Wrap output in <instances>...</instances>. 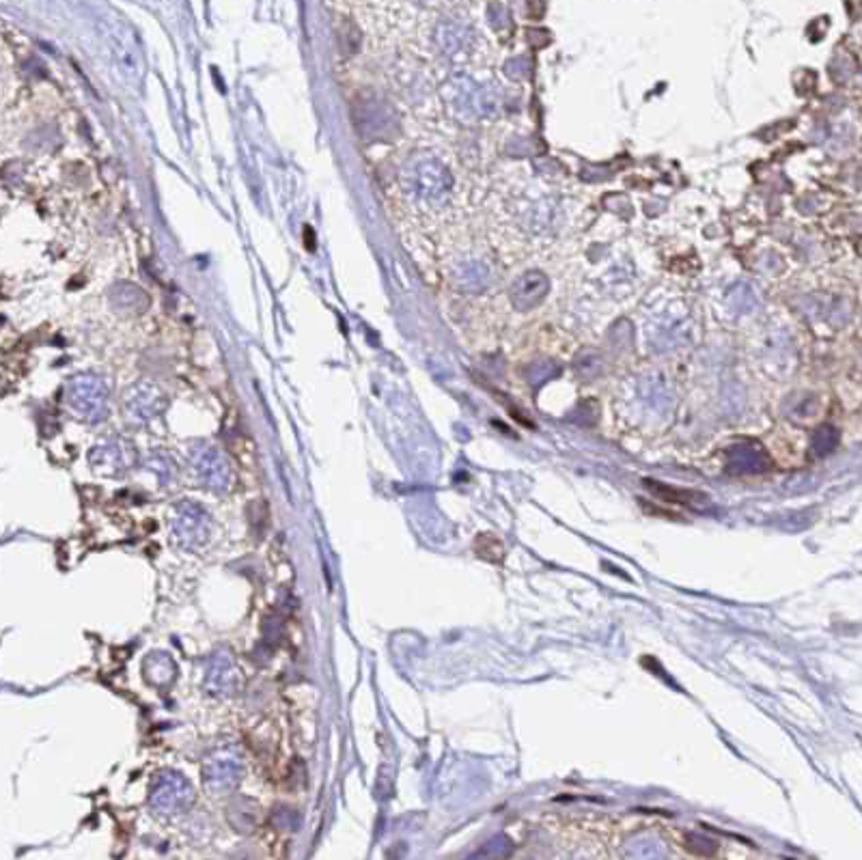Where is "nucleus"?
<instances>
[{
	"instance_id": "obj_6",
	"label": "nucleus",
	"mask_w": 862,
	"mask_h": 860,
	"mask_svg": "<svg viewBox=\"0 0 862 860\" xmlns=\"http://www.w3.org/2000/svg\"><path fill=\"white\" fill-rule=\"evenodd\" d=\"M195 803V789L179 772H160L151 783L149 804L164 815H179Z\"/></svg>"
},
{
	"instance_id": "obj_14",
	"label": "nucleus",
	"mask_w": 862,
	"mask_h": 860,
	"mask_svg": "<svg viewBox=\"0 0 862 860\" xmlns=\"http://www.w3.org/2000/svg\"><path fill=\"white\" fill-rule=\"evenodd\" d=\"M175 673H177V666L167 653L157 652L151 653L145 663V675L147 680L156 686H168L175 680Z\"/></svg>"
},
{
	"instance_id": "obj_1",
	"label": "nucleus",
	"mask_w": 862,
	"mask_h": 860,
	"mask_svg": "<svg viewBox=\"0 0 862 860\" xmlns=\"http://www.w3.org/2000/svg\"><path fill=\"white\" fill-rule=\"evenodd\" d=\"M399 181L403 192L425 207H442L453 188L449 168L427 151H419L403 162Z\"/></svg>"
},
{
	"instance_id": "obj_13",
	"label": "nucleus",
	"mask_w": 862,
	"mask_h": 860,
	"mask_svg": "<svg viewBox=\"0 0 862 860\" xmlns=\"http://www.w3.org/2000/svg\"><path fill=\"white\" fill-rule=\"evenodd\" d=\"M492 272L483 261L468 259L455 268L453 280L460 289L464 291H481L490 285Z\"/></svg>"
},
{
	"instance_id": "obj_10",
	"label": "nucleus",
	"mask_w": 862,
	"mask_h": 860,
	"mask_svg": "<svg viewBox=\"0 0 862 860\" xmlns=\"http://www.w3.org/2000/svg\"><path fill=\"white\" fill-rule=\"evenodd\" d=\"M164 403H167V400H164L162 390L149 382L134 384L126 393V397H123L127 419L138 425L149 423L151 419H156L164 410Z\"/></svg>"
},
{
	"instance_id": "obj_5",
	"label": "nucleus",
	"mask_w": 862,
	"mask_h": 860,
	"mask_svg": "<svg viewBox=\"0 0 862 860\" xmlns=\"http://www.w3.org/2000/svg\"><path fill=\"white\" fill-rule=\"evenodd\" d=\"M171 532L173 540L181 550L188 552H197L205 543L209 541L212 535V520L209 513L192 501H181L177 507L173 509L171 516Z\"/></svg>"
},
{
	"instance_id": "obj_2",
	"label": "nucleus",
	"mask_w": 862,
	"mask_h": 860,
	"mask_svg": "<svg viewBox=\"0 0 862 860\" xmlns=\"http://www.w3.org/2000/svg\"><path fill=\"white\" fill-rule=\"evenodd\" d=\"M444 99L451 113L461 121H479L496 116L501 110V99L490 86L479 85L468 76H455L444 85Z\"/></svg>"
},
{
	"instance_id": "obj_12",
	"label": "nucleus",
	"mask_w": 862,
	"mask_h": 860,
	"mask_svg": "<svg viewBox=\"0 0 862 860\" xmlns=\"http://www.w3.org/2000/svg\"><path fill=\"white\" fill-rule=\"evenodd\" d=\"M548 289L550 283L548 278H545V274L537 270L526 272L522 274L512 287V302L518 309H522V311H529V309H535L537 304L543 300Z\"/></svg>"
},
{
	"instance_id": "obj_17",
	"label": "nucleus",
	"mask_w": 862,
	"mask_h": 860,
	"mask_svg": "<svg viewBox=\"0 0 862 860\" xmlns=\"http://www.w3.org/2000/svg\"><path fill=\"white\" fill-rule=\"evenodd\" d=\"M113 302L117 307L127 309V311H138V309H143L147 304V296L132 285H119L113 291Z\"/></svg>"
},
{
	"instance_id": "obj_8",
	"label": "nucleus",
	"mask_w": 862,
	"mask_h": 860,
	"mask_svg": "<svg viewBox=\"0 0 862 860\" xmlns=\"http://www.w3.org/2000/svg\"><path fill=\"white\" fill-rule=\"evenodd\" d=\"M244 776V764L233 748H218L205 759L203 783L212 794H228L238 789Z\"/></svg>"
},
{
	"instance_id": "obj_18",
	"label": "nucleus",
	"mask_w": 862,
	"mask_h": 860,
	"mask_svg": "<svg viewBox=\"0 0 862 860\" xmlns=\"http://www.w3.org/2000/svg\"><path fill=\"white\" fill-rule=\"evenodd\" d=\"M477 552L490 563H501L504 557V546L494 535H481L477 540Z\"/></svg>"
},
{
	"instance_id": "obj_15",
	"label": "nucleus",
	"mask_w": 862,
	"mask_h": 860,
	"mask_svg": "<svg viewBox=\"0 0 862 860\" xmlns=\"http://www.w3.org/2000/svg\"><path fill=\"white\" fill-rule=\"evenodd\" d=\"M644 485H647V488H649L651 491H654V494L658 496V499L666 501V502H675V505H692V502H696V499H703L699 491L675 490V488H671V485H666V483L651 481V479H647V481H644Z\"/></svg>"
},
{
	"instance_id": "obj_7",
	"label": "nucleus",
	"mask_w": 862,
	"mask_h": 860,
	"mask_svg": "<svg viewBox=\"0 0 862 860\" xmlns=\"http://www.w3.org/2000/svg\"><path fill=\"white\" fill-rule=\"evenodd\" d=\"M190 464L195 470L197 481L203 488L216 491V494H225L233 485V472L231 464L218 449L212 444L198 442L190 449Z\"/></svg>"
},
{
	"instance_id": "obj_11",
	"label": "nucleus",
	"mask_w": 862,
	"mask_h": 860,
	"mask_svg": "<svg viewBox=\"0 0 862 860\" xmlns=\"http://www.w3.org/2000/svg\"><path fill=\"white\" fill-rule=\"evenodd\" d=\"M134 460H137V455H134L132 444L126 440H106L93 447L89 453L93 470L102 472V475H119V472L132 468Z\"/></svg>"
},
{
	"instance_id": "obj_9",
	"label": "nucleus",
	"mask_w": 862,
	"mask_h": 860,
	"mask_svg": "<svg viewBox=\"0 0 862 860\" xmlns=\"http://www.w3.org/2000/svg\"><path fill=\"white\" fill-rule=\"evenodd\" d=\"M239 688H242V673H239L233 655L228 652L214 653L205 666V690L225 699V696L238 694Z\"/></svg>"
},
{
	"instance_id": "obj_4",
	"label": "nucleus",
	"mask_w": 862,
	"mask_h": 860,
	"mask_svg": "<svg viewBox=\"0 0 862 860\" xmlns=\"http://www.w3.org/2000/svg\"><path fill=\"white\" fill-rule=\"evenodd\" d=\"M66 395L76 417L86 420V423H99V420L106 419L108 386L102 378L80 373V376L69 379Z\"/></svg>"
},
{
	"instance_id": "obj_3",
	"label": "nucleus",
	"mask_w": 862,
	"mask_h": 860,
	"mask_svg": "<svg viewBox=\"0 0 862 860\" xmlns=\"http://www.w3.org/2000/svg\"><path fill=\"white\" fill-rule=\"evenodd\" d=\"M644 328H647L651 341L660 349H666L688 341L692 319L682 302L662 300L655 302L647 311Z\"/></svg>"
},
{
	"instance_id": "obj_16",
	"label": "nucleus",
	"mask_w": 862,
	"mask_h": 860,
	"mask_svg": "<svg viewBox=\"0 0 862 860\" xmlns=\"http://www.w3.org/2000/svg\"><path fill=\"white\" fill-rule=\"evenodd\" d=\"M726 304H729L731 311L735 313H750L756 309V298L750 289V285H735L731 287L729 294H726Z\"/></svg>"
}]
</instances>
